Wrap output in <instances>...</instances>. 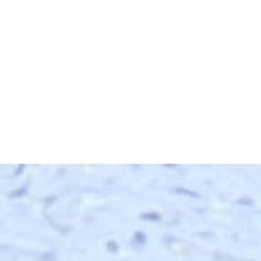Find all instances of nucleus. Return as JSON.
Here are the masks:
<instances>
[{
  "mask_svg": "<svg viewBox=\"0 0 261 261\" xmlns=\"http://www.w3.org/2000/svg\"><path fill=\"white\" fill-rule=\"evenodd\" d=\"M135 241H137V243H140V244H142V243H145V236H144V234H140V232H137V234H135Z\"/></svg>",
  "mask_w": 261,
  "mask_h": 261,
  "instance_id": "7ed1b4c3",
  "label": "nucleus"
},
{
  "mask_svg": "<svg viewBox=\"0 0 261 261\" xmlns=\"http://www.w3.org/2000/svg\"><path fill=\"white\" fill-rule=\"evenodd\" d=\"M22 169H24V166H19V167H17V169H16V174H19V172H21Z\"/></svg>",
  "mask_w": 261,
  "mask_h": 261,
  "instance_id": "423d86ee",
  "label": "nucleus"
},
{
  "mask_svg": "<svg viewBox=\"0 0 261 261\" xmlns=\"http://www.w3.org/2000/svg\"><path fill=\"white\" fill-rule=\"evenodd\" d=\"M142 219H144V220H150V222H157V220H161V215L154 214V212H150V214H144V215H142Z\"/></svg>",
  "mask_w": 261,
  "mask_h": 261,
  "instance_id": "f03ea898",
  "label": "nucleus"
},
{
  "mask_svg": "<svg viewBox=\"0 0 261 261\" xmlns=\"http://www.w3.org/2000/svg\"><path fill=\"white\" fill-rule=\"evenodd\" d=\"M24 193H26V188H21V190H17V191H12L11 196H21Z\"/></svg>",
  "mask_w": 261,
  "mask_h": 261,
  "instance_id": "20e7f679",
  "label": "nucleus"
},
{
  "mask_svg": "<svg viewBox=\"0 0 261 261\" xmlns=\"http://www.w3.org/2000/svg\"><path fill=\"white\" fill-rule=\"evenodd\" d=\"M108 249H110V251H113V253H115V251H116L118 248H116V244L113 243V241H110V244H108Z\"/></svg>",
  "mask_w": 261,
  "mask_h": 261,
  "instance_id": "39448f33",
  "label": "nucleus"
},
{
  "mask_svg": "<svg viewBox=\"0 0 261 261\" xmlns=\"http://www.w3.org/2000/svg\"><path fill=\"white\" fill-rule=\"evenodd\" d=\"M178 195H186V196H191V198H200L198 193H195V191H190V190H183V188H176L174 190Z\"/></svg>",
  "mask_w": 261,
  "mask_h": 261,
  "instance_id": "f257e3e1",
  "label": "nucleus"
}]
</instances>
